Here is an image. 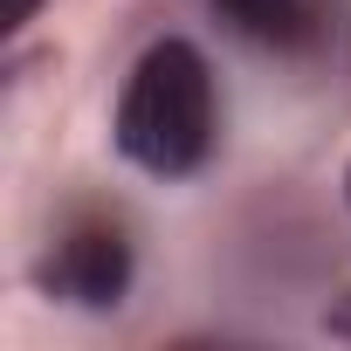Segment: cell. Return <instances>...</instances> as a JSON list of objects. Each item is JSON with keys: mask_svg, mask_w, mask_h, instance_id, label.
Listing matches in <instances>:
<instances>
[{"mask_svg": "<svg viewBox=\"0 0 351 351\" xmlns=\"http://www.w3.org/2000/svg\"><path fill=\"white\" fill-rule=\"evenodd\" d=\"M35 14H42V0H8V35H21Z\"/></svg>", "mask_w": 351, "mask_h": 351, "instance_id": "obj_5", "label": "cell"}, {"mask_svg": "<svg viewBox=\"0 0 351 351\" xmlns=\"http://www.w3.org/2000/svg\"><path fill=\"white\" fill-rule=\"evenodd\" d=\"M324 337H344V344H351V289H337V296L324 303Z\"/></svg>", "mask_w": 351, "mask_h": 351, "instance_id": "obj_4", "label": "cell"}, {"mask_svg": "<svg viewBox=\"0 0 351 351\" xmlns=\"http://www.w3.org/2000/svg\"><path fill=\"white\" fill-rule=\"evenodd\" d=\"M214 21L255 49H282V56H303L324 42V0H207Z\"/></svg>", "mask_w": 351, "mask_h": 351, "instance_id": "obj_3", "label": "cell"}, {"mask_svg": "<svg viewBox=\"0 0 351 351\" xmlns=\"http://www.w3.org/2000/svg\"><path fill=\"white\" fill-rule=\"evenodd\" d=\"M110 145L131 172L180 186L193 172H207L221 145V83L200 42L186 35H158L138 49L124 69V90L110 104Z\"/></svg>", "mask_w": 351, "mask_h": 351, "instance_id": "obj_1", "label": "cell"}, {"mask_svg": "<svg viewBox=\"0 0 351 351\" xmlns=\"http://www.w3.org/2000/svg\"><path fill=\"white\" fill-rule=\"evenodd\" d=\"M344 207H351V158H344Z\"/></svg>", "mask_w": 351, "mask_h": 351, "instance_id": "obj_6", "label": "cell"}, {"mask_svg": "<svg viewBox=\"0 0 351 351\" xmlns=\"http://www.w3.org/2000/svg\"><path fill=\"white\" fill-rule=\"evenodd\" d=\"M138 282V241L117 214H69L35 262V289L62 310H117Z\"/></svg>", "mask_w": 351, "mask_h": 351, "instance_id": "obj_2", "label": "cell"}]
</instances>
